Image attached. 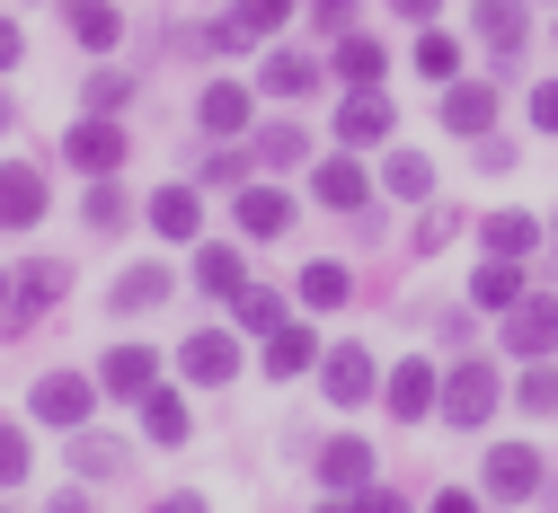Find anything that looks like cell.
<instances>
[{
  "label": "cell",
  "instance_id": "obj_31",
  "mask_svg": "<svg viewBox=\"0 0 558 513\" xmlns=\"http://www.w3.org/2000/svg\"><path fill=\"white\" fill-rule=\"evenodd\" d=\"M284 19H293V0H240V10H231L240 36H266V27H284Z\"/></svg>",
  "mask_w": 558,
  "mask_h": 513
},
{
  "label": "cell",
  "instance_id": "obj_7",
  "mask_svg": "<svg viewBox=\"0 0 558 513\" xmlns=\"http://www.w3.org/2000/svg\"><path fill=\"white\" fill-rule=\"evenodd\" d=\"M62 160L89 169V178H107V169L124 160V133H116V124H72V133H62Z\"/></svg>",
  "mask_w": 558,
  "mask_h": 513
},
{
  "label": "cell",
  "instance_id": "obj_46",
  "mask_svg": "<svg viewBox=\"0 0 558 513\" xmlns=\"http://www.w3.org/2000/svg\"><path fill=\"white\" fill-rule=\"evenodd\" d=\"M10 124H19V115H10V98H0V133H10Z\"/></svg>",
  "mask_w": 558,
  "mask_h": 513
},
{
  "label": "cell",
  "instance_id": "obj_32",
  "mask_svg": "<svg viewBox=\"0 0 558 513\" xmlns=\"http://www.w3.org/2000/svg\"><path fill=\"white\" fill-rule=\"evenodd\" d=\"M426 186H435V169L416 160V151H399V160H390V195H426Z\"/></svg>",
  "mask_w": 558,
  "mask_h": 513
},
{
  "label": "cell",
  "instance_id": "obj_42",
  "mask_svg": "<svg viewBox=\"0 0 558 513\" xmlns=\"http://www.w3.org/2000/svg\"><path fill=\"white\" fill-rule=\"evenodd\" d=\"M345 10H355V0H319V19H328V27H345Z\"/></svg>",
  "mask_w": 558,
  "mask_h": 513
},
{
  "label": "cell",
  "instance_id": "obj_30",
  "mask_svg": "<svg viewBox=\"0 0 558 513\" xmlns=\"http://www.w3.org/2000/svg\"><path fill=\"white\" fill-rule=\"evenodd\" d=\"M72 469H89V478H116V469H124V443L89 433V443H72Z\"/></svg>",
  "mask_w": 558,
  "mask_h": 513
},
{
  "label": "cell",
  "instance_id": "obj_14",
  "mask_svg": "<svg viewBox=\"0 0 558 513\" xmlns=\"http://www.w3.org/2000/svg\"><path fill=\"white\" fill-rule=\"evenodd\" d=\"M240 231H248V240H275V231H293V195H275V186H248V195H240Z\"/></svg>",
  "mask_w": 558,
  "mask_h": 513
},
{
  "label": "cell",
  "instance_id": "obj_12",
  "mask_svg": "<svg viewBox=\"0 0 558 513\" xmlns=\"http://www.w3.org/2000/svg\"><path fill=\"white\" fill-rule=\"evenodd\" d=\"M311 186H319V204H328V212H364V204H373V178H364L355 160H328Z\"/></svg>",
  "mask_w": 558,
  "mask_h": 513
},
{
  "label": "cell",
  "instance_id": "obj_10",
  "mask_svg": "<svg viewBox=\"0 0 558 513\" xmlns=\"http://www.w3.org/2000/svg\"><path fill=\"white\" fill-rule=\"evenodd\" d=\"M328 71H337L345 89H381V71H390V53H381L373 36H337V62H328Z\"/></svg>",
  "mask_w": 558,
  "mask_h": 513
},
{
  "label": "cell",
  "instance_id": "obj_38",
  "mask_svg": "<svg viewBox=\"0 0 558 513\" xmlns=\"http://www.w3.org/2000/svg\"><path fill=\"white\" fill-rule=\"evenodd\" d=\"M532 124H541V133H558V81H541V89H532Z\"/></svg>",
  "mask_w": 558,
  "mask_h": 513
},
{
  "label": "cell",
  "instance_id": "obj_26",
  "mask_svg": "<svg viewBox=\"0 0 558 513\" xmlns=\"http://www.w3.org/2000/svg\"><path fill=\"white\" fill-rule=\"evenodd\" d=\"M143 433H151V443H186V407L169 390H143Z\"/></svg>",
  "mask_w": 558,
  "mask_h": 513
},
{
  "label": "cell",
  "instance_id": "obj_35",
  "mask_svg": "<svg viewBox=\"0 0 558 513\" xmlns=\"http://www.w3.org/2000/svg\"><path fill=\"white\" fill-rule=\"evenodd\" d=\"M452 231H461V212H444V204H435V212H426V222H416V248H444Z\"/></svg>",
  "mask_w": 558,
  "mask_h": 513
},
{
  "label": "cell",
  "instance_id": "obj_21",
  "mask_svg": "<svg viewBox=\"0 0 558 513\" xmlns=\"http://www.w3.org/2000/svg\"><path fill=\"white\" fill-rule=\"evenodd\" d=\"M408 62H416V71H426V81H444V89L461 81V45H452L444 27H426V36H416V53H408Z\"/></svg>",
  "mask_w": 558,
  "mask_h": 513
},
{
  "label": "cell",
  "instance_id": "obj_24",
  "mask_svg": "<svg viewBox=\"0 0 558 513\" xmlns=\"http://www.w3.org/2000/svg\"><path fill=\"white\" fill-rule=\"evenodd\" d=\"M345 292H355V274H345L337 257H319V266L302 274V302H311V310H337V302H345Z\"/></svg>",
  "mask_w": 558,
  "mask_h": 513
},
{
  "label": "cell",
  "instance_id": "obj_20",
  "mask_svg": "<svg viewBox=\"0 0 558 513\" xmlns=\"http://www.w3.org/2000/svg\"><path fill=\"white\" fill-rule=\"evenodd\" d=\"M204 124H214L222 142L248 133V89H240V81H214V89H204Z\"/></svg>",
  "mask_w": 558,
  "mask_h": 513
},
{
  "label": "cell",
  "instance_id": "obj_37",
  "mask_svg": "<svg viewBox=\"0 0 558 513\" xmlns=\"http://www.w3.org/2000/svg\"><path fill=\"white\" fill-rule=\"evenodd\" d=\"M257 151H266V160H275V169H284V160H302V133H284V124H275V133H266V142H257Z\"/></svg>",
  "mask_w": 558,
  "mask_h": 513
},
{
  "label": "cell",
  "instance_id": "obj_3",
  "mask_svg": "<svg viewBox=\"0 0 558 513\" xmlns=\"http://www.w3.org/2000/svg\"><path fill=\"white\" fill-rule=\"evenodd\" d=\"M390 124H399V115H390L381 89H355V98L337 107V142H345V151H364V142H390Z\"/></svg>",
  "mask_w": 558,
  "mask_h": 513
},
{
  "label": "cell",
  "instance_id": "obj_39",
  "mask_svg": "<svg viewBox=\"0 0 558 513\" xmlns=\"http://www.w3.org/2000/svg\"><path fill=\"white\" fill-rule=\"evenodd\" d=\"M19 53H27V36H19V27H10V19H0V71H10V62H19Z\"/></svg>",
  "mask_w": 558,
  "mask_h": 513
},
{
  "label": "cell",
  "instance_id": "obj_29",
  "mask_svg": "<svg viewBox=\"0 0 558 513\" xmlns=\"http://www.w3.org/2000/svg\"><path fill=\"white\" fill-rule=\"evenodd\" d=\"M478 302H487V310H514V302H523V266H514V257L478 266Z\"/></svg>",
  "mask_w": 558,
  "mask_h": 513
},
{
  "label": "cell",
  "instance_id": "obj_1",
  "mask_svg": "<svg viewBox=\"0 0 558 513\" xmlns=\"http://www.w3.org/2000/svg\"><path fill=\"white\" fill-rule=\"evenodd\" d=\"M89 407H98V381H89V372L36 381V416H45V425H89Z\"/></svg>",
  "mask_w": 558,
  "mask_h": 513
},
{
  "label": "cell",
  "instance_id": "obj_4",
  "mask_svg": "<svg viewBox=\"0 0 558 513\" xmlns=\"http://www.w3.org/2000/svg\"><path fill=\"white\" fill-rule=\"evenodd\" d=\"M487 407H497V372H487V363H461L444 381V416L452 425H487Z\"/></svg>",
  "mask_w": 558,
  "mask_h": 513
},
{
  "label": "cell",
  "instance_id": "obj_11",
  "mask_svg": "<svg viewBox=\"0 0 558 513\" xmlns=\"http://www.w3.org/2000/svg\"><path fill=\"white\" fill-rule=\"evenodd\" d=\"M319 478H328V487H364V478H373V443H364V433L319 443Z\"/></svg>",
  "mask_w": 558,
  "mask_h": 513
},
{
  "label": "cell",
  "instance_id": "obj_5",
  "mask_svg": "<svg viewBox=\"0 0 558 513\" xmlns=\"http://www.w3.org/2000/svg\"><path fill=\"white\" fill-rule=\"evenodd\" d=\"M532 487H541V452H532V443H506V452H487V496L523 504Z\"/></svg>",
  "mask_w": 558,
  "mask_h": 513
},
{
  "label": "cell",
  "instance_id": "obj_23",
  "mask_svg": "<svg viewBox=\"0 0 558 513\" xmlns=\"http://www.w3.org/2000/svg\"><path fill=\"white\" fill-rule=\"evenodd\" d=\"M98 381H107V390H124V399H143V390H151V354H143V345H116Z\"/></svg>",
  "mask_w": 558,
  "mask_h": 513
},
{
  "label": "cell",
  "instance_id": "obj_19",
  "mask_svg": "<svg viewBox=\"0 0 558 513\" xmlns=\"http://www.w3.org/2000/svg\"><path fill=\"white\" fill-rule=\"evenodd\" d=\"M195 283H204V292H222V302H240V292H248L240 248H204V257H195Z\"/></svg>",
  "mask_w": 558,
  "mask_h": 513
},
{
  "label": "cell",
  "instance_id": "obj_18",
  "mask_svg": "<svg viewBox=\"0 0 558 513\" xmlns=\"http://www.w3.org/2000/svg\"><path fill=\"white\" fill-rule=\"evenodd\" d=\"M532 36V19L514 10V0H478V45H497V53H514Z\"/></svg>",
  "mask_w": 558,
  "mask_h": 513
},
{
  "label": "cell",
  "instance_id": "obj_17",
  "mask_svg": "<svg viewBox=\"0 0 558 513\" xmlns=\"http://www.w3.org/2000/svg\"><path fill=\"white\" fill-rule=\"evenodd\" d=\"M487 257H532V240H541V222H532V212H487Z\"/></svg>",
  "mask_w": 558,
  "mask_h": 513
},
{
  "label": "cell",
  "instance_id": "obj_41",
  "mask_svg": "<svg viewBox=\"0 0 558 513\" xmlns=\"http://www.w3.org/2000/svg\"><path fill=\"white\" fill-rule=\"evenodd\" d=\"M390 10H399V19H435V0H390Z\"/></svg>",
  "mask_w": 558,
  "mask_h": 513
},
{
  "label": "cell",
  "instance_id": "obj_2",
  "mask_svg": "<svg viewBox=\"0 0 558 513\" xmlns=\"http://www.w3.org/2000/svg\"><path fill=\"white\" fill-rule=\"evenodd\" d=\"M506 345H514L523 363L558 345V302H549V292H523V302H514V319H506Z\"/></svg>",
  "mask_w": 558,
  "mask_h": 513
},
{
  "label": "cell",
  "instance_id": "obj_27",
  "mask_svg": "<svg viewBox=\"0 0 558 513\" xmlns=\"http://www.w3.org/2000/svg\"><path fill=\"white\" fill-rule=\"evenodd\" d=\"M266 89H275V98H311V89H319V62L275 53V62H266Z\"/></svg>",
  "mask_w": 558,
  "mask_h": 513
},
{
  "label": "cell",
  "instance_id": "obj_28",
  "mask_svg": "<svg viewBox=\"0 0 558 513\" xmlns=\"http://www.w3.org/2000/svg\"><path fill=\"white\" fill-rule=\"evenodd\" d=\"M169 302V274L160 266H133L124 283H116V310H160Z\"/></svg>",
  "mask_w": 558,
  "mask_h": 513
},
{
  "label": "cell",
  "instance_id": "obj_34",
  "mask_svg": "<svg viewBox=\"0 0 558 513\" xmlns=\"http://www.w3.org/2000/svg\"><path fill=\"white\" fill-rule=\"evenodd\" d=\"M19 478H27V433L0 425V487H19Z\"/></svg>",
  "mask_w": 558,
  "mask_h": 513
},
{
  "label": "cell",
  "instance_id": "obj_25",
  "mask_svg": "<svg viewBox=\"0 0 558 513\" xmlns=\"http://www.w3.org/2000/svg\"><path fill=\"white\" fill-rule=\"evenodd\" d=\"M62 19H72V36H81L89 53H107V45H116V10H107V0H72Z\"/></svg>",
  "mask_w": 558,
  "mask_h": 513
},
{
  "label": "cell",
  "instance_id": "obj_44",
  "mask_svg": "<svg viewBox=\"0 0 558 513\" xmlns=\"http://www.w3.org/2000/svg\"><path fill=\"white\" fill-rule=\"evenodd\" d=\"M160 513H204V496H169V504H160Z\"/></svg>",
  "mask_w": 558,
  "mask_h": 513
},
{
  "label": "cell",
  "instance_id": "obj_45",
  "mask_svg": "<svg viewBox=\"0 0 558 513\" xmlns=\"http://www.w3.org/2000/svg\"><path fill=\"white\" fill-rule=\"evenodd\" d=\"M53 513H89V504H81V496H53Z\"/></svg>",
  "mask_w": 558,
  "mask_h": 513
},
{
  "label": "cell",
  "instance_id": "obj_16",
  "mask_svg": "<svg viewBox=\"0 0 558 513\" xmlns=\"http://www.w3.org/2000/svg\"><path fill=\"white\" fill-rule=\"evenodd\" d=\"M311 363H319V337H311V328H275V345H266V372H275V381L311 372Z\"/></svg>",
  "mask_w": 558,
  "mask_h": 513
},
{
  "label": "cell",
  "instance_id": "obj_36",
  "mask_svg": "<svg viewBox=\"0 0 558 513\" xmlns=\"http://www.w3.org/2000/svg\"><path fill=\"white\" fill-rule=\"evenodd\" d=\"M116 222H124V195L98 186V195H89V231H116Z\"/></svg>",
  "mask_w": 558,
  "mask_h": 513
},
{
  "label": "cell",
  "instance_id": "obj_13",
  "mask_svg": "<svg viewBox=\"0 0 558 513\" xmlns=\"http://www.w3.org/2000/svg\"><path fill=\"white\" fill-rule=\"evenodd\" d=\"M328 399H337V407L373 399V354H364V345H337V354H328Z\"/></svg>",
  "mask_w": 558,
  "mask_h": 513
},
{
  "label": "cell",
  "instance_id": "obj_6",
  "mask_svg": "<svg viewBox=\"0 0 558 513\" xmlns=\"http://www.w3.org/2000/svg\"><path fill=\"white\" fill-rule=\"evenodd\" d=\"M0 222H10V231L45 222V178H36L27 160H10V169H0Z\"/></svg>",
  "mask_w": 558,
  "mask_h": 513
},
{
  "label": "cell",
  "instance_id": "obj_22",
  "mask_svg": "<svg viewBox=\"0 0 558 513\" xmlns=\"http://www.w3.org/2000/svg\"><path fill=\"white\" fill-rule=\"evenodd\" d=\"M186 372H195V381H231V372H240V345H231V337H195V345H186Z\"/></svg>",
  "mask_w": 558,
  "mask_h": 513
},
{
  "label": "cell",
  "instance_id": "obj_33",
  "mask_svg": "<svg viewBox=\"0 0 558 513\" xmlns=\"http://www.w3.org/2000/svg\"><path fill=\"white\" fill-rule=\"evenodd\" d=\"M240 328H284V302L275 292H240Z\"/></svg>",
  "mask_w": 558,
  "mask_h": 513
},
{
  "label": "cell",
  "instance_id": "obj_15",
  "mask_svg": "<svg viewBox=\"0 0 558 513\" xmlns=\"http://www.w3.org/2000/svg\"><path fill=\"white\" fill-rule=\"evenodd\" d=\"M195 222H204L195 186H160V195H151V231H169V240H195Z\"/></svg>",
  "mask_w": 558,
  "mask_h": 513
},
{
  "label": "cell",
  "instance_id": "obj_8",
  "mask_svg": "<svg viewBox=\"0 0 558 513\" xmlns=\"http://www.w3.org/2000/svg\"><path fill=\"white\" fill-rule=\"evenodd\" d=\"M444 124H452V133H470V142H487V124H497V89H487V81H452Z\"/></svg>",
  "mask_w": 558,
  "mask_h": 513
},
{
  "label": "cell",
  "instance_id": "obj_9",
  "mask_svg": "<svg viewBox=\"0 0 558 513\" xmlns=\"http://www.w3.org/2000/svg\"><path fill=\"white\" fill-rule=\"evenodd\" d=\"M435 399H444V390H435V363H426V354L390 372V416H399V425H416V416H426Z\"/></svg>",
  "mask_w": 558,
  "mask_h": 513
},
{
  "label": "cell",
  "instance_id": "obj_43",
  "mask_svg": "<svg viewBox=\"0 0 558 513\" xmlns=\"http://www.w3.org/2000/svg\"><path fill=\"white\" fill-rule=\"evenodd\" d=\"M435 513H478V504L470 496H435Z\"/></svg>",
  "mask_w": 558,
  "mask_h": 513
},
{
  "label": "cell",
  "instance_id": "obj_40",
  "mask_svg": "<svg viewBox=\"0 0 558 513\" xmlns=\"http://www.w3.org/2000/svg\"><path fill=\"white\" fill-rule=\"evenodd\" d=\"M355 513H408V504H399V496H381V487H373V496H364V504H355Z\"/></svg>",
  "mask_w": 558,
  "mask_h": 513
}]
</instances>
